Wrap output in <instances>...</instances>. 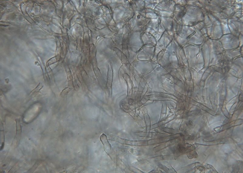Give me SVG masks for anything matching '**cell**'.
<instances>
[{
	"label": "cell",
	"instance_id": "1",
	"mask_svg": "<svg viewBox=\"0 0 243 173\" xmlns=\"http://www.w3.org/2000/svg\"><path fill=\"white\" fill-rule=\"evenodd\" d=\"M100 140L101 141L105 152L109 155L111 151V146L109 143L106 135L103 133L100 137Z\"/></svg>",
	"mask_w": 243,
	"mask_h": 173
}]
</instances>
